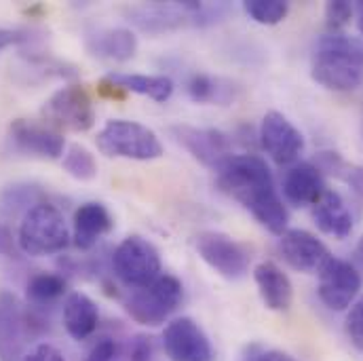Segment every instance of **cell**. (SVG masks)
Returning <instances> with one entry per match:
<instances>
[{
  "instance_id": "cell-16",
  "label": "cell",
  "mask_w": 363,
  "mask_h": 361,
  "mask_svg": "<svg viewBox=\"0 0 363 361\" xmlns=\"http://www.w3.org/2000/svg\"><path fill=\"white\" fill-rule=\"evenodd\" d=\"M30 340L26 311L19 300L2 291L0 294V361H21L26 343Z\"/></svg>"
},
{
  "instance_id": "cell-23",
  "label": "cell",
  "mask_w": 363,
  "mask_h": 361,
  "mask_svg": "<svg viewBox=\"0 0 363 361\" xmlns=\"http://www.w3.org/2000/svg\"><path fill=\"white\" fill-rule=\"evenodd\" d=\"M123 91H131L138 95H146L157 104H165L174 95V81L165 74H129V72H112L106 77Z\"/></svg>"
},
{
  "instance_id": "cell-6",
  "label": "cell",
  "mask_w": 363,
  "mask_h": 361,
  "mask_svg": "<svg viewBox=\"0 0 363 361\" xmlns=\"http://www.w3.org/2000/svg\"><path fill=\"white\" fill-rule=\"evenodd\" d=\"M184 300L182 281L174 274H161L146 287L133 289L125 302L127 315L140 326H161L165 323Z\"/></svg>"
},
{
  "instance_id": "cell-18",
  "label": "cell",
  "mask_w": 363,
  "mask_h": 361,
  "mask_svg": "<svg viewBox=\"0 0 363 361\" xmlns=\"http://www.w3.org/2000/svg\"><path fill=\"white\" fill-rule=\"evenodd\" d=\"M74 233H72V241L81 252H89L97 245V241L108 235L114 226L110 211L106 209V205L101 203H83L77 211H74Z\"/></svg>"
},
{
  "instance_id": "cell-1",
  "label": "cell",
  "mask_w": 363,
  "mask_h": 361,
  "mask_svg": "<svg viewBox=\"0 0 363 361\" xmlns=\"http://www.w3.org/2000/svg\"><path fill=\"white\" fill-rule=\"evenodd\" d=\"M218 188L241 203L269 233L287 231L289 211L279 196L271 170L258 155H230L216 172Z\"/></svg>"
},
{
  "instance_id": "cell-9",
  "label": "cell",
  "mask_w": 363,
  "mask_h": 361,
  "mask_svg": "<svg viewBox=\"0 0 363 361\" xmlns=\"http://www.w3.org/2000/svg\"><path fill=\"white\" fill-rule=\"evenodd\" d=\"M201 260L228 281L243 279L250 269V252L230 235L220 231H203L194 237Z\"/></svg>"
},
{
  "instance_id": "cell-24",
  "label": "cell",
  "mask_w": 363,
  "mask_h": 361,
  "mask_svg": "<svg viewBox=\"0 0 363 361\" xmlns=\"http://www.w3.org/2000/svg\"><path fill=\"white\" fill-rule=\"evenodd\" d=\"M188 97L196 104H228L235 99V87L218 77L196 72L186 83Z\"/></svg>"
},
{
  "instance_id": "cell-34",
  "label": "cell",
  "mask_w": 363,
  "mask_h": 361,
  "mask_svg": "<svg viewBox=\"0 0 363 361\" xmlns=\"http://www.w3.org/2000/svg\"><path fill=\"white\" fill-rule=\"evenodd\" d=\"M17 250H19V243L15 241L11 226L4 220H0V254L6 258H17Z\"/></svg>"
},
{
  "instance_id": "cell-8",
  "label": "cell",
  "mask_w": 363,
  "mask_h": 361,
  "mask_svg": "<svg viewBox=\"0 0 363 361\" xmlns=\"http://www.w3.org/2000/svg\"><path fill=\"white\" fill-rule=\"evenodd\" d=\"M43 121L57 131L85 133L95 125V104L83 85H66L55 91L40 110Z\"/></svg>"
},
{
  "instance_id": "cell-17",
  "label": "cell",
  "mask_w": 363,
  "mask_h": 361,
  "mask_svg": "<svg viewBox=\"0 0 363 361\" xmlns=\"http://www.w3.org/2000/svg\"><path fill=\"white\" fill-rule=\"evenodd\" d=\"M325 190L323 174L315 163H298L283 178V196L296 207L315 205Z\"/></svg>"
},
{
  "instance_id": "cell-14",
  "label": "cell",
  "mask_w": 363,
  "mask_h": 361,
  "mask_svg": "<svg viewBox=\"0 0 363 361\" xmlns=\"http://www.w3.org/2000/svg\"><path fill=\"white\" fill-rule=\"evenodd\" d=\"M258 138H260L264 152L277 165L294 163L304 150V135L300 133V129L285 114L277 110L264 114Z\"/></svg>"
},
{
  "instance_id": "cell-12",
  "label": "cell",
  "mask_w": 363,
  "mask_h": 361,
  "mask_svg": "<svg viewBox=\"0 0 363 361\" xmlns=\"http://www.w3.org/2000/svg\"><path fill=\"white\" fill-rule=\"evenodd\" d=\"M163 349L172 361H216L209 336L190 317H178L165 326Z\"/></svg>"
},
{
  "instance_id": "cell-25",
  "label": "cell",
  "mask_w": 363,
  "mask_h": 361,
  "mask_svg": "<svg viewBox=\"0 0 363 361\" xmlns=\"http://www.w3.org/2000/svg\"><path fill=\"white\" fill-rule=\"evenodd\" d=\"M66 289H68V281L64 279V274L38 272L28 281L26 294L34 309H43V306L55 304L60 298H64Z\"/></svg>"
},
{
  "instance_id": "cell-5",
  "label": "cell",
  "mask_w": 363,
  "mask_h": 361,
  "mask_svg": "<svg viewBox=\"0 0 363 361\" xmlns=\"http://www.w3.org/2000/svg\"><path fill=\"white\" fill-rule=\"evenodd\" d=\"M97 150L110 159L155 161L163 157L161 138L146 125L125 118L108 121L95 138Z\"/></svg>"
},
{
  "instance_id": "cell-33",
  "label": "cell",
  "mask_w": 363,
  "mask_h": 361,
  "mask_svg": "<svg viewBox=\"0 0 363 361\" xmlns=\"http://www.w3.org/2000/svg\"><path fill=\"white\" fill-rule=\"evenodd\" d=\"M21 361H66V357H64V353L57 347H53L49 343H43L34 351L26 353L21 357Z\"/></svg>"
},
{
  "instance_id": "cell-38",
  "label": "cell",
  "mask_w": 363,
  "mask_h": 361,
  "mask_svg": "<svg viewBox=\"0 0 363 361\" xmlns=\"http://www.w3.org/2000/svg\"><path fill=\"white\" fill-rule=\"evenodd\" d=\"M256 361H296L289 353H283V351H277V349H262L258 353V360Z\"/></svg>"
},
{
  "instance_id": "cell-2",
  "label": "cell",
  "mask_w": 363,
  "mask_h": 361,
  "mask_svg": "<svg viewBox=\"0 0 363 361\" xmlns=\"http://www.w3.org/2000/svg\"><path fill=\"white\" fill-rule=\"evenodd\" d=\"M313 79L330 91H355L363 85V40L342 32L323 34L315 45Z\"/></svg>"
},
{
  "instance_id": "cell-27",
  "label": "cell",
  "mask_w": 363,
  "mask_h": 361,
  "mask_svg": "<svg viewBox=\"0 0 363 361\" xmlns=\"http://www.w3.org/2000/svg\"><path fill=\"white\" fill-rule=\"evenodd\" d=\"M62 167L74 180L89 182L97 176V161H95L93 152L81 144L68 146V150L64 152V159H62Z\"/></svg>"
},
{
  "instance_id": "cell-41",
  "label": "cell",
  "mask_w": 363,
  "mask_h": 361,
  "mask_svg": "<svg viewBox=\"0 0 363 361\" xmlns=\"http://www.w3.org/2000/svg\"><path fill=\"white\" fill-rule=\"evenodd\" d=\"M355 262H357V265L363 269V237L359 239L357 248H355Z\"/></svg>"
},
{
  "instance_id": "cell-22",
  "label": "cell",
  "mask_w": 363,
  "mask_h": 361,
  "mask_svg": "<svg viewBox=\"0 0 363 361\" xmlns=\"http://www.w3.org/2000/svg\"><path fill=\"white\" fill-rule=\"evenodd\" d=\"M99 311L95 300L83 291H72L64 302V328L74 340H87L97 330Z\"/></svg>"
},
{
  "instance_id": "cell-30",
  "label": "cell",
  "mask_w": 363,
  "mask_h": 361,
  "mask_svg": "<svg viewBox=\"0 0 363 361\" xmlns=\"http://www.w3.org/2000/svg\"><path fill=\"white\" fill-rule=\"evenodd\" d=\"M345 330H347V336H349L351 345L357 351H363V296H359L349 306L347 321H345Z\"/></svg>"
},
{
  "instance_id": "cell-7",
  "label": "cell",
  "mask_w": 363,
  "mask_h": 361,
  "mask_svg": "<svg viewBox=\"0 0 363 361\" xmlns=\"http://www.w3.org/2000/svg\"><path fill=\"white\" fill-rule=\"evenodd\" d=\"M159 250L140 235H129L118 243L112 254V271L114 277L127 287L140 289L152 283L163 272Z\"/></svg>"
},
{
  "instance_id": "cell-21",
  "label": "cell",
  "mask_w": 363,
  "mask_h": 361,
  "mask_svg": "<svg viewBox=\"0 0 363 361\" xmlns=\"http://www.w3.org/2000/svg\"><path fill=\"white\" fill-rule=\"evenodd\" d=\"M254 281L258 285V294L269 311H287L294 302V285L289 277L281 271L274 262H260L254 269Z\"/></svg>"
},
{
  "instance_id": "cell-35",
  "label": "cell",
  "mask_w": 363,
  "mask_h": 361,
  "mask_svg": "<svg viewBox=\"0 0 363 361\" xmlns=\"http://www.w3.org/2000/svg\"><path fill=\"white\" fill-rule=\"evenodd\" d=\"M30 43V32L28 30H11V28H0V51L13 47V45H28Z\"/></svg>"
},
{
  "instance_id": "cell-3",
  "label": "cell",
  "mask_w": 363,
  "mask_h": 361,
  "mask_svg": "<svg viewBox=\"0 0 363 361\" xmlns=\"http://www.w3.org/2000/svg\"><path fill=\"white\" fill-rule=\"evenodd\" d=\"M222 2H142L125 9L127 21L146 34H165L186 26H211L226 15Z\"/></svg>"
},
{
  "instance_id": "cell-39",
  "label": "cell",
  "mask_w": 363,
  "mask_h": 361,
  "mask_svg": "<svg viewBox=\"0 0 363 361\" xmlns=\"http://www.w3.org/2000/svg\"><path fill=\"white\" fill-rule=\"evenodd\" d=\"M262 351V347L260 345H250L247 349H245V353H243V360L241 361H256L258 360V353Z\"/></svg>"
},
{
  "instance_id": "cell-29",
  "label": "cell",
  "mask_w": 363,
  "mask_h": 361,
  "mask_svg": "<svg viewBox=\"0 0 363 361\" xmlns=\"http://www.w3.org/2000/svg\"><path fill=\"white\" fill-rule=\"evenodd\" d=\"M355 15V4L347 0H332L325 4V26L330 32H340Z\"/></svg>"
},
{
  "instance_id": "cell-20",
  "label": "cell",
  "mask_w": 363,
  "mask_h": 361,
  "mask_svg": "<svg viewBox=\"0 0 363 361\" xmlns=\"http://www.w3.org/2000/svg\"><path fill=\"white\" fill-rule=\"evenodd\" d=\"M85 45L91 55L110 62H129L138 53V36L129 28L97 30L87 36Z\"/></svg>"
},
{
  "instance_id": "cell-13",
  "label": "cell",
  "mask_w": 363,
  "mask_h": 361,
  "mask_svg": "<svg viewBox=\"0 0 363 361\" xmlns=\"http://www.w3.org/2000/svg\"><path fill=\"white\" fill-rule=\"evenodd\" d=\"M9 140L15 150L36 157V159H60L64 155L66 142L62 131L53 129L47 123L30 121V118H15L9 125Z\"/></svg>"
},
{
  "instance_id": "cell-40",
  "label": "cell",
  "mask_w": 363,
  "mask_h": 361,
  "mask_svg": "<svg viewBox=\"0 0 363 361\" xmlns=\"http://www.w3.org/2000/svg\"><path fill=\"white\" fill-rule=\"evenodd\" d=\"M355 15H357V28L363 34V2H357L355 4Z\"/></svg>"
},
{
  "instance_id": "cell-31",
  "label": "cell",
  "mask_w": 363,
  "mask_h": 361,
  "mask_svg": "<svg viewBox=\"0 0 363 361\" xmlns=\"http://www.w3.org/2000/svg\"><path fill=\"white\" fill-rule=\"evenodd\" d=\"M85 361H127L123 347L114 338H99Z\"/></svg>"
},
{
  "instance_id": "cell-19",
  "label": "cell",
  "mask_w": 363,
  "mask_h": 361,
  "mask_svg": "<svg viewBox=\"0 0 363 361\" xmlns=\"http://www.w3.org/2000/svg\"><path fill=\"white\" fill-rule=\"evenodd\" d=\"M313 220L321 233L336 239H347L353 233V213L336 190H325L313 205Z\"/></svg>"
},
{
  "instance_id": "cell-36",
  "label": "cell",
  "mask_w": 363,
  "mask_h": 361,
  "mask_svg": "<svg viewBox=\"0 0 363 361\" xmlns=\"http://www.w3.org/2000/svg\"><path fill=\"white\" fill-rule=\"evenodd\" d=\"M342 178H345L347 184L351 186V190H353L359 199H363V167H349V165H347Z\"/></svg>"
},
{
  "instance_id": "cell-15",
  "label": "cell",
  "mask_w": 363,
  "mask_h": 361,
  "mask_svg": "<svg viewBox=\"0 0 363 361\" xmlns=\"http://www.w3.org/2000/svg\"><path fill=\"white\" fill-rule=\"evenodd\" d=\"M279 252L291 269L306 274L319 272L332 258L325 243L302 228L285 231L279 239Z\"/></svg>"
},
{
  "instance_id": "cell-10",
  "label": "cell",
  "mask_w": 363,
  "mask_h": 361,
  "mask_svg": "<svg viewBox=\"0 0 363 361\" xmlns=\"http://www.w3.org/2000/svg\"><path fill=\"white\" fill-rule=\"evenodd\" d=\"M317 274H319V285H317L319 300L330 311H347L359 298L363 277L355 265L332 256Z\"/></svg>"
},
{
  "instance_id": "cell-32",
  "label": "cell",
  "mask_w": 363,
  "mask_h": 361,
  "mask_svg": "<svg viewBox=\"0 0 363 361\" xmlns=\"http://www.w3.org/2000/svg\"><path fill=\"white\" fill-rule=\"evenodd\" d=\"M127 361H152L155 357V343L146 334H138L131 338L127 351H125Z\"/></svg>"
},
{
  "instance_id": "cell-28",
  "label": "cell",
  "mask_w": 363,
  "mask_h": 361,
  "mask_svg": "<svg viewBox=\"0 0 363 361\" xmlns=\"http://www.w3.org/2000/svg\"><path fill=\"white\" fill-rule=\"evenodd\" d=\"M243 11L262 26H277L281 23L287 13H289V4L283 0H245L243 2Z\"/></svg>"
},
{
  "instance_id": "cell-11",
  "label": "cell",
  "mask_w": 363,
  "mask_h": 361,
  "mask_svg": "<svg viewBox=\"0 0 363 361\" xmlns=\"http://www.w3.org/2000/svg\"><path fill=\"white\" fill-rule=\"evenodd\" d=\"M169 133L186 152L192 155V159H196L211 172H218V167L233 155V140L220 129L174 125L169 127Z\"/></svg>"
},
{
  "instance_id": "cell-37",
  "label": "cell",
  "mask_w": 363,
  "mask_h": 361,
  "mask_svg": "<svg viewBox=\"0 0 363 361\" xmlns=\"http://www.w3.org/2000/svg\"><path fill=\"white\" fill-rule=\"evenodd\" d=\"M97 93H99L101 97H110V99H125V93H127V91L116 87L112 81L104 79V81L99 83V87H97Z\"/></svg>"
},
{
  "instance_id": "cell-26",
  "label": "cell",
  "mask_w": 363,
  "mask_h": 361,
  "mask_svg": "<svg viewBox=\"0 0 363 361\" xmlns=\"http://www.w3.org/2000/svg\"><path fill=\"white\" fill-rule=\"evenodd\" d=\"M38 203H45V194L38 186L15 184L0 194V213H4V218H11L17 211L26 213L28 209H32Z\"/></svg>"
},
{
  "instance_id": "cell-4",
  "label": "cell",
  "mask_w": 363,
  "mask_h": 361,
  "mask_svg": "<svg viewBox=\"0 0 363 361\" xmlns=\"http://www.w3.org/2000/svg\"><path fill=\"white\" fill-rule=\"evenodd\" d=\"M17 243L23 254L34 258L64 252L70 243V231L62 209L49 201L28 209L19 222Z\"/></svg>"
}]
</instances>
